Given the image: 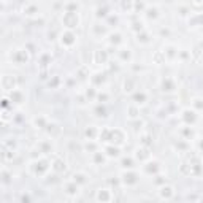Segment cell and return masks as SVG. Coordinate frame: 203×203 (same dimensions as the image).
Here are the masks:
<instances>
[{
    "label": "cell",
    "mask_w": 203,
    "mask_h": 203,
    "mask_svg": "<svg viewBox=\"0 0 203 203\" xmlns=\"http://www.w3.org/2000/svg\"><path fill=\"white\" fill-rule=\"evenodd\" d=\"M173 187H162V190H160V197H162V198H171V197H173Z\"/></svg>",
    "instance_id": "6da1fadb"
}]
</instances>
